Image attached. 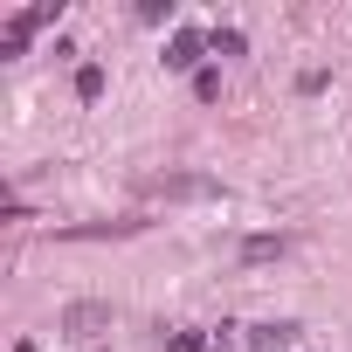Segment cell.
<instances>
[{
  "mask_svg": "<svg viewBox=\"0 0 352 352\" xmlns=\"http://www.w3.org/2000/svg\"><path fill=\"white\" fill-rule=\"evenodd\" d=\"M145 194H173V201H208L214 180H201V173H152Z\"/></svg>",
  "mask_w": 352,
  "mask_h": 352,
  "instance_id": "1",
  "label": "cell"
},
{
  "mask_svg": "<svg viewBox=\"0 0 352 352\" xmlns=\"http://www.w3.org/2000/svg\"><path fill=\"white\" fill-rule=\"evenodd\" d=\"M111 324V304H69L63 311V331H76V338H90V331H104Z\"/></svg>",
  "mask_w": 352,
  "mask_h": 352,
  "instance_id": "2",
  "label": "cell"
},
{
  "mask_svg": "<svg viewBox=\"0 0 352 352\" xmlns=\"http://www.w3.org/2000/svg\"><path fill=\"white\" fill-rule=\"evenodd\" d=\"M194 63H201V35H194V28H180V35L166 42V69H194Z\"/></svg>",
  "mask_w": 352,
  "mask_h": 352,
  "instance_id": "3",
  "label": "cell"
},
{
  "mask_svg": "<svg viewBox=\"0 0 352 352\" xmlns=\"http://www.w3.org/2000/svg\"><path fill=\"white\" fill-rule=\"evenodd\" d=\"M283 249H290L283 235H249V242H242V256H249V263H270V256H283Z\"/></svg>",
  "mask_w": 352,
  "mask_h": 352,
  "instance_id": "4",
  "label": "cell"
},
{
  "mask_svg": "<svg viewBox=\"0 0 352 352\" xmlns=\"http://www.w3.org/2000/svg\"><path fill=\"white\" fill-rule=\"evenodd\" d=\"M76 97H83V104H90V97H104V69H97V63H83V69H76Z\"/></svg>",
  "mask_w": 352,
  "mask_h": 352,
  "instance_id": "5",
  "label": "cell"
},
{
  "mask_svg": "<svg viewBox=\"0 0 352 352\" xmlns=\"http://www.w3.org/2000/svg\"><path fill=\"white\" fill-rule=\"evenodd\" d=\"M194 97L214 104V97H221V69H194Z\"/></svg>",
  "mask_w": 352,
  "mask_h": 352,
  "instance_id": "6",
  "label": "cell"
},
{
  "mask_svg": "<svg viewBox=\"0 0 352 352\" xmlns=\"http://www.w3.org/2000/svg\"><path fill=\"white\" fill-rule=\"evenodd\" d=\"M166 352H208V338H201V331H173V345H166Z\"/></svg>",
  "mask_w": 352,
  "mask_h": 352,
  "instance_id": "7",
  "label": "cell"
},
{
  "mask_svg": "<svg viewBox=\"0 0 352 352\" xmlns=\"http://www.w3.org/2000/svg\"><path fill=\"white\" fill-rule=\"evenodd\" d=\"M14 352H35V345H28V338H21V345H14Z\"/></svg>",
  "mask_w": 352,
  "mask_h": 352,
  "instance_id": "8",
  "label": "cell"
}]
</instances>
